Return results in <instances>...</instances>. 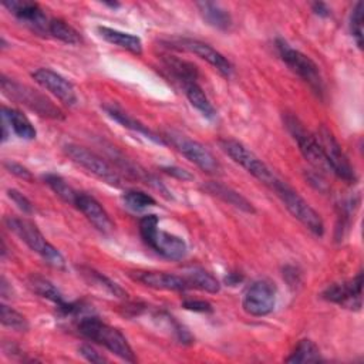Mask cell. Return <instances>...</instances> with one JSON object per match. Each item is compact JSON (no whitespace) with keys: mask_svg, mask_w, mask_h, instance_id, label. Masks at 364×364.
I'll return each instance as SVG.
<instances>
[{"mask_svg":"<svg viewBox=\"0 0 364 364\" xmlns=\"http://www.w3.org/2000/svg\"><path fill=\"white\" fill-rule=\"evenodd\" d=\"M3 166H4V169L7 171V172H10V173H13L14 176H17V178H20V179H23V181H27V182H33V175H31V172L26 168V166H23L21 164H18V162H14V161H4L3 162Z\"/></svg>","mask_w":364,"mask_h":364,"instance_id":"36","label":"cell"},{"mask_svg":"<svg viewBox=\"0 0 364 364\" xmlns=\"http://www.w3.org/2000/svg\"><path fill=\"white\" fill-rule=\"evenodd\" d=\"M196 7L199 9L200 16L209 26L223 31L232 27V17L228 10H225L220 4L213 1H199L196 3Z\"/></svg>","mask_w":364,"mask_h":364,"instance_id":"23","label":"cell"},{"mask_svg":"<svg viewBox=\"0 0 364 364\" xmlns=\"http://www.w3.org/2000/svg\"><path fill=\"white\" fill-rule=\"evenodd\" d=\"M3 6L16 16L21 23L28 26L31 30L37 33H48L50 20L41 7L36 1L30 0H7L3 1Z\"/></svg>","mask_w":364,"mask_h":364,"instance_id":"16","label":"cell"},{"mask_svg":"<svg viewBox=\"0 0 364 364\" xmlns=\"http://www.w3.org/2000/svg\"><path fill=\"white\" fill-rule=\"evenodd\" d=\"M4 222H6V226L21 242H24L33 252L41 256V259L47 264L58 270L65 269V259L61 255V252L44 237V235L33 222L23 218H17V216H9L6 218Z\"/></svg>","mask_w":364,"mask_h":364,"instance_id":"2","label":"cell"},{"mask_svg":"<svg viewBox=\"0 0 364 364\" xmlns=\"http://www.w3.org/2000/svg\"><path fill=\"white\" fill-rule=\"evenodd\" d=\"M1 118L9 124L10 132L13 131L18 138L28 139V141L36 138L37 131H36L34 125L21 111L4 105L1 108Z\"/></svg>","mask_w":364,"mask_h":364,"instance_id":"22","label":"cell"},{"mask_svg":"<svg viewBox=\"0 0 364 364\" xmlns=\"http://www.w3.org/2000/svg\"><path fill=\"white\" fill-rule=\"evenodd\" d=\"M361 294H363V273L358 272L353 279L347 282L330 284L321 293V297L338 306H343L351 310H360Z\"/></svg>","mask_w":364,"mask_h":364,"instance_id":"14","label":"cell"},{"mask_svg":"<svg viewBox=\"0 0 364 364\" xmlns=\"http://www.w3.org/2000/svg\"><path fill=\"white\" fill-rule=\"evenodd\" d=\"M78 331L88 340L104 346L121 360L128 363L136 361L134 350L125 336L118 328L101 321L98 317H82L78 323Z\"/></svg>","mask_w":364,"mask_h":364,"instance_id":"1","label":"cell"},{"mask_svg":"<svg viewBox=\"0 0 364 364\" xmlns=\"http://www.w3.org/2000/svg\"><path fill=\"white\" fill-rule=\"evenodd\" d=\"M122 199H124L125 205L134 210H142V209H146L156 203V200L151 195H148L142 191H136V189L127 191L124 193Z\"/></svg>","mask_w":364,"mask_h":364,"instance_id":"33","label":"cell"},{"mask_svg":"<svg viewBox=\"0 0 364 364\" xmlns=\"http://www.w3.org/2000/svg\"><path fill=\"white\" fill-rule=\"evenodd\" d=\"M131 279L152 289L158 290H173L183 291L189 287L185 277L166 273V272H152V270H135L129 273Z\"/></svg>","mask_w":364,"mask_h":364,"instance_id":"17","label":"cell"},{"mask_svg":"<svg viewBox=\"0 0 364 364\" xmlns=\"http://www.w3.org/2000/svg\"><path fill=\"white\" fill-rule=\"evenodd\" d=\"M311 10L314 11V14L320 16V17H328L330 16V9L326 3L321 1H316L311 4Z\"/></svg>","mask_w":364,"mask_h":364,"instance_id":"40","label":"cell"},{"mask_svg":"<svg viewBox=\"0 0 364 364\" xmlns=\"http://www.w3.org/2000/svg\"><path fill=\"white\" fill-rule=\"evenodd\" d=\"M78 353L90 363H95V364H101V363H107L108 360L101 354L98 353L94 347H91L90 344H82L78 348Z\"/></svg>","mask_w":364,"mask_h":364,"instance_id":"37","label":"cell"},{"mask_svg":"<svg viewBox=\"0 0 364 364\" xmlns=\"http://www.w3.org/2000/svg\"><path fill=\"white\" fill-rule=\"evenodd\" d=\"M283 121H284V125H286L287 131L290 132V135L296 141V144H297L301 155L304 156V159L310 165H313L317 171L331 173L330 166L326 161V156L323 154V149H321L316 135L309 132L304 128V125L300 122V119L297 117L291 115V114H286L283 117Z\"/></svg>","mask_w":364,"mask_h":364,"instance_id":"9","label":"cell"},{"mask_svg":"<svg viewBox=\"0 0 364 364\" xmlns=\"http://www.w3.org/2000/svg\"><path fill=\"white\" fill-rule=\"evenodd\" d=\"M74 206L90 220V223L101 233H109L114 229V223L109 219L101 203L85 192H78Z\"/></svg>","mask_w":364,"mask_h":364,"instance_id":"18","label":"cell"},{"mask_svg":"<svg viewBox=\"0 0 364 364\" xmlns=\"http://www.w3.org/2000/svg\"><path fill=\"white\" fill-rule=\"evenodd\" d=\"M64 152L74 164H77L95 178L104 181L111 186L121 185V178L117 171L105 159H102L100 155L90 151L88 148L77 144H67L64 145Z\"/></svg>","mask_w":364,"mask_h":364,"instance_id":"10","label":"cell"},{"mask_svg":"<svg viewBox=\"0 0 364 364\" xmlns=\"http://www.w3.org/2000/svg\"><path fill=\"white\" fill-rule=\"evenodd\" d=\"M43 181L48 185V188H50L60 199H63L64 202L71 203V205L75 203V198H77L78 192H77L71 185H68V182H67L64 178H61V176L57 175V173H46V175L43 176Z\"/></svg>","mask_w":364,"mask_h":364,"instance_id":"29","label":"cell"},{"mask_svg":"<svg viewBox=\"0 0 364 364\" xmlns=\"http://www.w3.org/2000/svg\"><path fill=\"white\" fill-rule=\"evenodd\" d=\"M33 80L41 85L44 90L57 97L63 104L73 107L77 104V94L74 85L64 78L61 74L50 68H37L31 73Z\"/></svg>","mask_w":364,"mask_h":364,"instance_id":"15","label":"cell"},{"mask_svg":"<svg viewBox=\"0 0 364 364\" xmlns=\"http://www.w3.org/2000/svg\"><path fill=\"white\" fill-rule=\"evenodd\" d=\"M7 196L14 202V205H17V208L21 212H24V213H33L34 212V205L31 203V200L27 196H24L21 192H18L17 189H9Z\"/></svg>","mask_w":364,"mask_h":364,"instance_id":"35","label":"cell"},{"mask_svg":"<svg viewBox=\"0 0 364 364\" xmlns=\"http://www.w3.org/2000/svg\"><path fill=\"white\" fill-rule=\"evenodd\" d=\"M185 95L188 98V101L191 102L192 107H195L205 118H215L216 117V109L212 105V102L209 101V98L206 97L205 91L200 88V85L195 81V82H186L182 85Z\"/></svg>","mask_w":364,"mask_h":364,"instance_id":"24","label":"cell"},{"mask_svg":"<svg viewBox=\"0 0 364 364\" xmlns=\"http://www.w3.org/2000/svg\"><path fill=\"white\" fill-rule=\"evenodd\" d=\"M219 145L228 156H230L252 176H255L262 183L267 185L269 188H272L279 181V178L273 173V171L242 142L226 138V139H220Z\"/></svg>","mask_w":364,"mask_h":364,"instance_id":"7","label":"cell"},{"mask_svg":"<svg viewBox=\"0 0 364 364\" xmlns=\"http://www.w3.org/2000/svg\"><path fill=\"white\" fill-rule=\"evenodd\" d=\"M165 65L169 70V73L183 85L186 82H195L198 78V70L193 64L173 58V57H166L165 58Z\"/></svg>","mask_w":364,"mask_h":364,"instance_id":"27","label":"cell"},{"mask_svg":"<svg viewBox=\"0 0 364 364\" xmlns=\"http://www.w3.org/2000/svg\"><path fill=\"white\" fill-rule=\"evenodd\" d=\"M102 108L105 109V112H107L114 121H117L118 124H121L124 128H128V129H131V131H134V132H136V134H141V135H144L145 138L151 139V141L155 142V144L165 145V141H164L161 136H158V135H156L155 132H152L146 125H144L142 122H139L138 119H135L134 117H131L129 114L124 112V111H122L121 108H118L117 105L109 104V105H104Z\"/></svg>","mask_w":364,"mask_h":364,"instance_id":"21","label":"cell"},{"mask_svg":"<svg viewBox=\"0 0 364 364\" xmlns=\"http://www.w3.org/2000/svg\"><path fill=\"white\" fill-rule=\"evenodd\" d=\"M287 363H318L321 361L318 347L309 338L300 340L296 348L286 358Z\"/></svg>","mask_w":364,"mask_h":364,"instance_id":"28","label":"cell"},{"mask_svg":"<svg viewBox=\"0 0 364 364\" xmlns=\"http://www.w3.org/2000/svg\"><path fill=\"white\" fill-rule=\"evenodd\" d=\"M165 138L171 145L181 152L188 161L195 164L199 169L210 175H219L222 172V165L215 158V155L200 142L175 131H168Z\"/></svg>","mask_w":364,"mask_h":364,"instance_id":"8","label":"cell"},{"mask_svg":"<svg viewBox=\"0 0 364 364\" xmlns=\"http://www.w3.org/2000/svg\"><path fill=\"white\" fill-rule=\"evenodd\" d=\"M185 280L188 282L189 287L193 286L199 290L208 291V293H218L220 290V283L218 282V279L206 272L202 267H191L185 272Z\"/></svg>","mask_w":364,"mask_h":364,"instance_id":"25","label":"cell"},{"mask_svg":"<svg viewBox=\"0 0 364 364\" xmlns=\"http://www.w3.org/2000/svg\"><path fill=\"white\" fill-rule=\"evenodd\" d=\"M98 34L108 41L109 44H114L119 48H124L135 55H141L142 54V41L138 36L131 34V33H125L117 28H111L107 26H98L97 27Z\"/></svg>","mask_w":364,"mask_h":364,"instance_id":"20","label":"cell"},{"mask_svg":"<svg viewBox=\"0 0 364 364\" xmlns=\"http://www.w3.org/2000/svg\"><path fill=\"white\" fill-rule=\"evenodd\" d=\"M161 169L165 173H168V175H171V176H173L176 179H181V181H192L193 179V176L188 171H185V169L179 168V166H162Z\"/></svg>","mask_w":364,"mask_h":364,"instance_id":"39","label":"cell"},{"mask_svg":"<svg viewBox=\"0 0 364 364\" xmlns=\"http://www.w3.org/2000/svg\"><path fill=\"white\" fill-rule=\"evenodd\" d=\"M0 321L4 327H9L14 331H27L28 330V321L27 318L14 310L13 307L7 306L6 303L0 304Z\"/></svg>","mask_w":364,"mask_h":364,"instance_id":"32","label":"cell"},{"mask_svg":"<svg viewBox=\"0 0 364 364\" xmlns=\"http://www.w3.org/2000/svg\"><path fill=\"white\" fill-rule=\"evenodd\" d=\"M169 43L172 44V47H175L178 50H185V51L192 53V54L198 55L199 58L205 60L206 63H209L213 68H216L225 77H230L232 73H233L232 63L222 53H219L216 48H213L212 46H209V44H206L200 40L175 38Z\"/></svg>","mask_w":364,"mask_h":364,"instance_id":"13","label":"cell"},{"mask_svg":"<svg viewBox=\"0 0 364 364\" xmlns=\"http://www.w3.org/2000/svg\"><path fill=\"white\" fill-rule=\"evenodd\" d=\"M48 34L53 36L54 38H58L67 44H80L81 43V36L80 33L65 23L61 18H51L48 24Z\"/></svg>","mask_w":364,"mask_h":364,"instance_id":"30","label":"cell"},{"mask_svg":"<svg viewBox=\"0 0 364 364\" xmlns=\"http://www.w3.org/2000/svg\"><path fill=\"white\" fill-rule=\"evenodd\" d=\"M276 44L279 54L282 60L286 63V65L294 74H297L313 90V92L317 97L321 98L324 94V84L317 64L304 53L290 47L284 40H277Z\"/></svg>","mask_w":364,"mask_h":364,"instance_id":"6","label":"cell"},{"mask_svg":"<svg viewBox=\"0 0 364 364\" xmlns=\"http://www.w3.org/2000/svg\"><path fill=\"white\" fill-rule=\"evenodd\" d=\"M363 14L364 4L361 1H357L350 14V31L358 48L363 47Z\"/></svg>","mask_w":364,"mask_h":364,"instance_id":"34","label":"cell"},{"mask_svg":"<svg viewBox=\"0 0 364 364\" xmlns=\"http://www.w3.org/2000/svg\"><path fill=\"white\" fill-rule=\"evenodd\" d=\"M276 286L269 279L255 280L245 291L242 307L255 317H263L273 311L276 306Z\"/></svg>","mask_w":364,"mask_h":364,"instance_id":"12","label":"cell"},{"mask_svg":"<svg viewBox=\"0 0 364 364\" xmlns=\"http://www.w3.org/2000/svg\"><path fill=\"white\" fill-rule=\"evenodd\" d=\"M316 138L323 149V154L326 156V161L330 166L331 173L336 175L337 178L343 179L344 182L354 183L357 179L354 168L351 166L347 155L341 149V145L338 144V141L336 139L333 132L328 128H326L324 125H321L317 129Z\"/></svg>","mask_w":364,"mask_h":364,"instance_id":"11","label":"cell"},{"mask_svg":"<svg viewBox=\"0 0 364 364\" xmlns=\"http://www.w3.org/2000/svg\"><path fill=\"white\" fill-rule=\"evenodd\" d=\"M272 189L280 198L284 208L294 216L303 226H306L311 233L317 236H323L324 233V222L318 212L310 206V203L291 186H289L283 181H277Z\"/></svg>","mask_w":364,"mask_h":364,"instance_id":"4","label":"cell"},{"mask_svg":"<svg viewBox=\"0 0 364 364\" xmlns=\"http://www.w3.org/2000/svg\"><path fill=\"white\" fill-rule=\"evenodd\" d=\"M0 84H1V91L7 98L26 105L27 108H30L31 111L37 112L41 117H47L53 119L63 118V112L60 111V108L55 107L46 95H43L37 90H33L24 84H20L11 78H7L6 75H1Z\"/></svg>","mask_w":364,"mask_h":364,"instance_id":"5","label":"cell"},{"mask_svg":"<svg viewBox=\"0 0 364 364\" xmlns=\"http://www.w3.org/2000/svg\"><path fill=\"white\" fill-rule=\"evenodd\" d=\"M182 306L186 309V310H192V311H200V313H209L212 311V304L205 301V300H185L182 303Z\"/></svg>","mask_w":364,"mask_h":364,"instance_id":"38","label":"cell"},{"mask_svg":"<svg viewBox=\"0 0 364 364\" xmlns=\"http://www.w3.org/2000/svg\"><path fill=\"white\" fill-rule=\"evenodd\" d=\"M240 280H242V276L237 274V273H229V274L226 276V279H225V282H226L229 286H235V284H237Z\"/></svg>","mask_w":364,"mask_h":364,"instance_id":"41","label":"cell"},{"mask_svg":"<svg viewBox=\"0 0 364 364\" xmlns=\"http://www.w3.org/2000/svg\"><path fill=\"white\" fill-rule=\"evenodd\" d=\"M81 274L92 284H98L101 289H105L108 293H111L115 297H127V291L117 284L115 282H112L111 279H108L107 276H104L100 272H95L94 269H88V267H81Z\"/></svg>","mask_w":364,"mask_h":364,"instance_id":"31","label":"cell"},{"mask_svg":"<svg viewBox=\"0 0 364 364\" xmlns=\"http://www.w3.org/2000/svg\"><path fill=\"white\" fill-rule=\"evenodd\" d=\"M203 191L212 196H216L218 199L223 200L225 203L246 212V213H255L256 209L252 205V202H249L242 193H239L237 191L232 189L230 186L222 183V182H216V181H209L206 182L203 186Z\"/></svg>","mask_w":364,"mask_h":364,"instance_id":"19","label":"cell"},{"mask_svg":"<svg viewBox=\"0 0 364 364\" xmlns=\"http://www.w3.org/2000/svg\"><path fill=\"white\" fill-rule=\"evenodd\" d=\"M28 284H30V287L33 289L34 293H37L38 296L55 303L58 310L63 309L67 304V301L64 300L60 290L50 280H47L41 276H31L28 279Z\"/></svg>","mask_w":364,"mask_h":364,"instance_id":"26","label":"cell"},{"mask_svg":"<svg viewBox=\"0 0 364 364\" xmlns=\"http://www.w3.org/2000/svg\"><path fill=\"white\" fill-rule=\"evenodd\" d=\"M139 235L151 249L165 259L182 260L188 253V245L182 237L158 228L156 215H145L141 218Z\"/></svg>","mask_w":364,"mask_h":364,"instance_id":"3","label":"cell"}]
</instances>
